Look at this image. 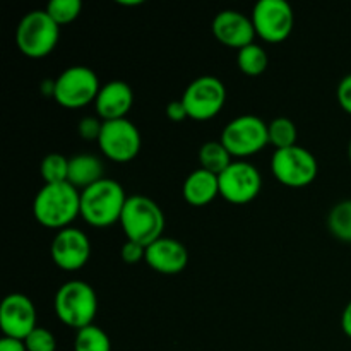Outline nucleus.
Returning a JSON list of instances; mask_svg holds the SVG:
<instances>
[{"mask_svg":"<svg viewBox=\"0 0 351 351\" xmlns=\"http://www.w3.org/2000/svg\"><path fill=\"white\" fill-rule=\"evenodd\" d=\"M182 103L189 119L209 120L218 115L226 101V88L221 79L215 75H201L185 88Z\"/></svg>","mask_w":351,"mask_h":351,"instance_id":"nucleus-9","label":"nucleus"},{"mask_svg":"<svg viewBox=\"0 0 351 351\" xmlns=\"http://www.w3.org/2000/svg\"><path fill=\"white\" fill-rule=\"evenodd\" d=\"M267 64H269V58H267L266 50L257 43L247 45L242 50H239V55H237V65H239L240 72L250 75V77L264 74Z\"/></svg>","mask_w":351,"mask_h":351,"instance_id":"nucleus-21","label":"nucleus"},{"mask_svg":"<svg viewBox=\"0 0 351 351\" xmlns=\"http://www.w3.org/2000/svg\"><path fill=\"white\" fill-rule=\"evenodd\" d=\"M336 98H338L339 106L351 115V74L345 75L339 81L338 89H336Z\"/></svg>","mask_w":351,"mask_h":351,"instance_id":"nucleus-30","label":"nucleus"},{"mask_svg":"<svg viewBox=\"0 0 351 351\" xmlns=\"http://www.w3.org/2000/svg\"><path fill=\"white\" fill-rule=\"evenodd\" d=\"M341 329H343V332H345V335L351 339V300L346 304V307L343 308Z\"/></svg>","mask_w":351,"mask_h":351,"instance_id":"nucleus-33","label":"nucleus"},{"mask_svg":"<svg viewBox=\"0 0 351 351\" xmlns=\"http://www.w3.org/2000/svg\"><path fill=\"white\" fill-rule=\"evenodd\" d=\"M33 215L47 228H69L81 215V191L69 182L45 184L34 195Z\"/></svg>","mask_w":351,"mask_h":351,"instance_id":"nucleus-1","label":"nucleus"},{"mask_svg":"<svg viewBox=\"0 0 351 351\" xmlns=\"http://www.w3.org/2000/svg\"><path fill=\"white\" fill-rule=\"evenodd\" d=\"M134 105V91L125 81H110L101 86L98 96H96V113L103 122L106 120L127 119Z\"/></svg>","mask_w":351,"mask_h":351,"instance_id":"nucleus-17","label":"nucleus"},{"mask_svg":"<svg viewBox=\"0 0 351 351\" xmlns=\"http://www.w3.org/2000/svg\"><path fill=\"white\" fill-rule=\"evenodd\" d=\"M40 89H41V93H43V95L53 96V93H55V79H53V81H51V79H45V81L40 84Z\"/></svg>","mask_w":351,"mask_h":351,"instance_id":"nucleus-34","label":"nucleus"},{"mask_svg":"<svg viewBox=\"0 0 351 351\" xmlns=\"http://www.w3.org/2000/svg\"><path fill=\"white\" fill-rule=\"evenodd\" d=\"M219 141L233 158H249L269 144L267 123L257 115H240L226 123Z\"/></svg>","mask_w":351,"mask_h":351,"instance_id":"nucleus-6","label":"nucleus"},{"mask_svg":"<svg viewBox=\"0 0 351 351\" xmlns=\"http://www.w3.org/2000/svg\"><path fill=\"white\" fill-rule=\"evenodd\" d=\"M101 129L103 120L96 119V117H82L77 123V134L84 141H96L98 143Z\"/></svg>","mask_w":351,"mask_h":351,"instance_id":"nucleus-28","label":"nucleus"},{"mask_svg":"<svg viewBox=\"0 0 351 351\" xmlns=\"http://www.w3.org/2000/svg\"><path fill=\"white\" fill-rule=\"evenodd\" d=\"M120 3L122 5H139V3H143L141 0H130V2H127V0H120Z\"/></svg>","mask_w":351,"mask_h":351,"instance_id":"nucleus-35","label":"nucleus"},{"mask_svg":"<svg viewBox=\"0 0 351 351\" xmlns=\"http://www.w3.org/2000/svg\"><path fill=\"white\" fill-rule=\"evenodd\" d=\"M250 19L257 36L267 43H281L293 31L295 14L287 0H259Z\"/></svg>","mask_w":351,"mask_h":351,"instance_id":"nucleus-10","label":"nucleus"},{"mask_svg":"<svg viewBox=\"0 0 351 351\" xmlns=\"http://www.w3.org/2000/svg\"><path fill=\"white\" fill-rule=\"evenodd\" d=\"M74 351H112V341L101 328L91 324L75 332Z\"/></svg>","mask_w":351,"mask_h":351,"instance_id":"nucleus-22","label":"nucleus"},{"mask_svg":"<svg viewBox=\"0 0 351 351\" xmlns=\"http://www.w3.org/2000/svg\"><path fill=\"white\" fill-rule=\"evenodd\" d=\"M328 226L336 239L351 243V199L332 206L328 215Z\"/></svg>","mask_w":351,"mask_h":351,"instance_id":"nucleus-23","label":"nucleus"},{"mask_svg":"<svg viewBox=\"0 0 351 351\" xmlns=\"http://www.w3.org/2000/svg\"><path fill=\"white\" fill-rule=\"evenodd\" d=\"M53 307L57 317L65 326L79 331L95 321L98 314V295L86 281H65L55 293Z\"/></svg>","mask_w":351,"mask_h":351,"instance_id":"nucleus-3","label":"nucleus"},{"mask_svg":"<svg viewBox=\"0 0 351 351\" xmlns=\"http://www.w3.org/2000/svg\"><path fill=\"white\" fill-rule=\"evenodd\" d=\"M103 175H105L103 161L95 154H75V156L69 158L67 182L79 191H84L105 178Z\"/></svg>","mask_w":351,"mask_h":351,"instance_id":"nucleus-19","label":"nucleus"},{"mask_svg":"<svg viewBox=\"0 0 351 351\" xmlns=\"http://www.w3.org/2000/svg\"><path fill=\"white\" fill-rule=\"evenodd\" d=\"M58 36L60 26L45 9L24 14L16 29L17 47L27 58H43L50 55L57 47Z\"/></svg>","mask_w":351,"mask_h":351,"instance_id":"nucleus-5","label":"nucleus"},{"mask_svg":"<svg viewBox=\"0 0 351 351\" xmlns=\"http://www.w3.org/2000/svg\"><path fill=\"white\" fill-rule=\"evenodd\" d=\"M271 171L280 184L287 187H307L317 178V158L302 146L274 151L271 158Z\"/></svg>","mask_w":351,"mask_h":351,"instance_id":"nucleus-7","label":"nucleus"},{"mask_svg":"<svg viewBox=\"0 0 351 351\" xmlns=\"http://www.w3.org/2000/svg\"><path fill=\"white\" fill-rule=\"evenodd\" d=\"M144 263L161 274H178L187 267L189 252L185 245L170 237H161L146 247Z\"/></svg>","mask_w":351,"mask_h":351,"instance_id":"nucleus-16","label":"nucleus"},{"mask_svg":"<svg viewBox=\"0 0 351 351\" xmlns=\"http://www.w3.org/2000/svg\"><path fill=\"white\" fill-rule=\"evenodd\" d=\"M267 134H269V144L276 149L297 146V125L287 117H278L267 123Z\"/></svg>","mask_w":351,"mask_h":351,"instance_id":"nucleus-24","label":"nucleus"},{"mask_svg":"<svg viewBox=\"0 0 351 351\" xmlns=\"http://www.w3.org/2000/svg\"><path fill=\"white\" fill-rule=\"evenodd\" d=\"M99 89L101 84L93 69L86 65H72L55 79L53 98L64 108H82L96 101Z\"/></svg>","mask_w":351,"mask_h":351,"instance_id":"nucleus-8","label":"nucleus"},{"mask_svg":"<svg viewBox=\"0 0 351 351\" xmlns=\"http://www.w3.org/2000/svg\"><path fill=\"white\" fill-rule=\"evenodd\" d=\"M0 351H27L26 345H24L23 339H16V338H7L3 336L0 339Z\"/></svg>","mask_w":351,"mask_h":351,"instance_id":"nucleus-32","label":"nucleus"},{"mask_svg":"<svg viewBox=\"0 0 351 351\" xmlns=\"http://www.w3.org/2000/svg\"><path fill=\"white\" fill-rule=\"evenodd\" d=\"M348 156H350V161H351V141H350V144H348Z\"/></svg>","mask_w":351,"mask_h":351,"instance_id":"nucleus-36","label":"nucleus"},{"mask_svg":"<svg viewBox=\"0 0 351 351\" xmlns=\"http://www.w3.org/2000/svg\"><path fill=\"white\" fill-rule=\"evenodd\" d=\"M232 154L228 153L221 141H208L199 149V165L211 173L219 175L233 163Z\"/></svg>","mask_w":351,"mask_h":351,"instance_id":"nucleus-20","label":"nucleus"},{"mask_svg":"<svg viewBox=\"0 0 351 351\" xmlns=\"http://www.w3.org/2000/svg\"><path fill=\"white\" fill-rule=\"evenodd\" d=\"M219 178V195L232 204H247L259 195L263 189L261 171L252 163L237 160L226 168Z\"/></svg>","mask_w":351,"mask_h":351,"instance_id":"nucleus-12","label":"nucleus"},{"mask_svg":"<svg viewBox=\"0 0 351 351\" xmlns=\"http://www.w3.org/2000/svg\"><path fill=\"white\" fill-rule=\"evenodd\" d=\"M213 34L221 45L228 48H237L242 50L247 45L254 43L256 27H254L252 19L239 10H221L213 19Z\"/></svg>","mask_w":351,"mask_h":351,"instance_id":"nucleus-15","label":"nucleus"},{"mask_svg":"<svg viewBox=\"0 0 351 351\" xmlns=\"http://www.w3.org/2000/svg\"><path fill=\"white\" fill-rule=\"evenodd\" d=\"M182 194L191 206H195V208L208 206L209 202L215 201L216 195H219L218 175L199 167L197 170L187 175V178L184 180V187H182Z\"/></svg>","mask_w":351,"mask_h":351,"instance_id":"nucleus-18","label":"nucleus"},{"mask_svg":"<svg viewBox=\"0 0 351 351\" xmlns=\"http://www.w3.org/2000/svg\"><path fill=\"white\" fill-rule=\"evenodd\" d=\"M27 351H57V338L47 328L38 326L26 339H24Z\"/></svg>","mask_w":351,"mask_h":351,"instance_id":"nucleus-27","label":"nucleus"},{"mask_svg":"<svg viewBox=\"0 0 351 351\" xmlns=\"http://www.w3.org/2000/svg\"><path fill=\"white\" fill-rule=\"evenodd\" d=\"M167 117L171 120V122H182V120L189 119V113L185 110V105L182 103V99H173L167 105Z\"/></svg>","mask_w":351,"mask_h":351,"instance_id":"nucleus-31","label":"nucleus"},{"mask_svg":"<svg viewBox=\"0 0 351 351\" xmlns=\"http://www.w3.org/2000/svg\"><path fill=\"white\" fill-rule=\"evenodd\" d=\"M0 328L3 336L16 339H26L36 324V308L29 297L23 293H10L0 305Z\"/></svg>","mask_w":351,"mask_h":351,"instance_id":"nucleus-14","label":"nucleus"},{"mask_svg":"<svg viewBox=\"0 0 351 351\" xmlns=\"http://www.w3.org/2000/svg\"><path fill=\"white\" fill-rule=\"evenodd\" d=\"M127 194L113 178H101L91 187L81 191V216L88 225L96 228L120 223Z\"/></svg>","mask_w":351,"mask_h":351,"instance_id":"nucleus-2","label":"nucleus"},{"mask_svg":"<svg viewBox=\"0 0 351 351\" xmlns=\"http://www.w3.org/2000/svg\"><path fill=\"white\" fill-rule=\"evenodd\" d=\"M50 256L55 266L64 271H77L88 264L91 242L82 230L69 226L55 233L50 245Z\"/></svg>","mask_w":351,"mask_h":351,"instance_id":"nucleus-13","label":"nucleus"},{"mask_svg":"<svg viewBox=\"0 0 351 351\" xmlns=\"http://www.w3.org/2000/svg\"><path fill=\"white\" fill-rule=\"evenodd\" d=\"M40 173L45 184H60L69 178V160L60 153H50L41 160Z\"/></svg>","mask_w":351,"mask_h":351,"instance_id":"nucleus-25","label":"nucleus"},{"mask_svg":"<svg viewBox=\"0 0 351 351\" xmlns=\"http://www.w3.org/2000/svg\"><path fill=\"white\" fill-rule=\"evenodd\" d=\"M45 10L58 26H62L77 19L82 10V3L81 0H50Z\"/></svg>","mask_w":351,"mask_h":351,"instance_id":"nucleus-26","label":"nucleus"},{"mask_svg":"<svg viewBox=\"0 0 351 351\" xmlns=\"http://www.w3.org/2000/svg\"><path fill=\"white\" fill-rule=\"evenodd\" d=\"M120 257L125 264H137L146 259V247L132 242V240H125V243L120 249Z\"/></svg>","mask_w":351,"mask_h":351,"instance_id":"nucleus-29","label":"nucleus"},{"mask_svg":"<svg viewBox=\"0 0 351 351\" xmlns=\"http://www.w3.org/2000/svg\"><path fill=\"white\" fill-rule=\"evenodd\" d=\"M98 146L108 160L115 163L132 161L141 151V132L129 119L103 122Z\"/></svg>","mask_w":351,"mask_h":351,"instance_id":"nucleus-11","label":"nucleus"},{"mask_svg":"<svg viewBox=\"0 0 351 351\" xmlns=\"http://www.w3.org/2000/svg\"><path fill=\"white\" fill-rule=\"evenodd\" d=\"M120 225L127 240L147 247L163 237L165 215L151 197L129 195L120 216Z\"/></svg>","mask_w":351,"mask_h":351,"instance_id":"nucleus-4","label":"nucleus"}]
</instances>
